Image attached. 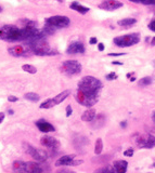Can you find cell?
<instances>
[{
    "label": "cell",
    "instance_id": "6da1fadb",
    "mask_svg": "<svg viewBox=\"0 0 155 173\" xmlns=\"http://www.w3.org/2000/svg\"><path fill=\"white\" fill-rule=\"evenodd\" d=\"M102 82L98 78L93 76H85L82 77L78 82V90L81 91L84 94L91 96V97H98L99 93L102 89Z\"/></svg>",
    "mask_w": 155,
    "mask_h": 173
},
{
    "label": "cell",
    "instance_id": "7a4b0ae2",
    "mask_svg": "<svg viewBox=\"0 0 155 173\" xmlns=\"http://www.w3.org/2000/svg\"><path fill=\"white\" fill-rule=\"evenodd\" d=\"M139 41H140V35L137 34V32L128 34V35H125V36H119V37L114 38V40H113V42L115 45L117 47H120V48L135 46Z\"/></svg>",
    "mask_w": 155,
    "mask_h": 173
},
{
    "label": "cell",
    "instance_id": "3957f363",
    "mask_svg": "<svg viewBox=\"0 0 155 173\" xmlns=\"http://www.w3.org/2000/svg\"><path fill=\"white\" fill-rule=\"evenodd\" d=\"M23 146L25 148V151H26L27 154H29L36 161L39 162V163L45 162L47 160V158H48V154H47V151H45V150L39 149V148H35L34 146H32L30 144H27V143H24Z\"/></svg>",
    "mask_w": 155,
    "mask_h": 173
},
{
    "label": "cell",
    "instance_id": "277c9868",
    "mask_svg": "<svg viewBox=\"0 0 155 173\" xmlns=\"http://www.w3.org/2000/svg\"><path fill=\"white\" fill-rule=\"evenodd\" d=\"M71 21L67 16H63V15H55V16H51L49 19L46 20V24L52 26L53 28H65L70 25Z\"/></svg>",
    "mask_w": 155,
    "mask_h": 173
},
{
    "label": "cell",
    "instance_id": "5b68a950",
    "mask_svg": "<svg viewBox=\"0 0 155 173\" xmlns=\"http://www.w3.org/2000/svg\"><path fill=\"white\" fill-rule=\"evenodd\" d=\"M62 70L68 76H74L78 75L81 71V65L77 61L71 60V61H65L62 64Z\"/></svg>",
    "mask_w": 155,
    "mask_h": 173
},
{
    "label": "cell",
    "instance_id": "8992f818",
    "mask_svg": "<svg viewBox=\"0 0 155 173\" xmlns=\"http://www.w3.org/2000/svg\"><path fill=\"white\" fill-rule=\"evenodd\" d=\"M98 97H91V96H88L84 94L81 91L77 90V94H76V101L77 103H79L80 105L82 106H86V107H90V106H93L95 104H97L98 102Z\"/></svg>",
    "mask_w": 155,
    "mask_h": 173
},
{
    "label": "cell",
    "instance_id": "52a82bcc",
    "mask_svg": "<svg viewBox=\"0 0 155 173\" xmlns=\"http://www.w3.org/2000/svg\"><path fill=\"white\" fill-rule=\"evenodd\" d=\"M137 145L140 148H153L155 146V136L152 134L141 135L137 141Z\"/></svg>",
    "mask_w": 155,
    "mask_h": 173
},
{
    "label": "cell",
    "instance_id": "ba28073f",
    "mask_svg": "<svg viewBox=\"0 0 155 173\" xmlns=\"http://www.w3.org/2000/svg\"><path fill=\"white\" fill-rule=\"evenodd\" d=\"M122 7V2L118 0H104L102 3L99 5V8L106 11H114L116 9H119Z\"/></svg>",
    "mask_w": 155,
    "mask_h": 173
},
{
    "label": "cell",
    "instance_id": "9c48e42d",
    "mask_svg": "<svg viewBox=\"0 0 155 173\" xmlns=\"http://www.w3.org/2000/svg\"><path fill=\"white\" fill-rule=\"evenodd\" d=\"M40 143L41 145H44L47 148H51V149H56L60 147V142L56 139L52 138V136L49 135H45L40 139Z\"/></svg>",
    "mask_w": 155,
    "mask_h": 173
},
{
    "label": "cell",
    "instance_id": "30bf717a",
    "mask_svg": "<svg viewBox=\"0 0 155 173\" xmlns=\"http://www.w3.org/2000/svg\"><path fill=\"white\" fill-rule=\"evenodd\" d=\"M84 52H85V47L79 41L72 42L66 50L67 54H77V53H84Z\"/></svg>",
    "mask_w": 155,
    "mask_h": 173
},
{
    "label": "cell",
    "instance_id": "8fae6325",
    "mask_svg": "<svg viewBox=\"0 0 155 173\" xmlns=\"http://www.w3.org/2000/svg\"><path fill=\"white\" fill-rule=\"evenodd\" d=\"M36 127L39 129V131L44 132V133L54 131V127H53V125L50 123V122L46 121L45 119H40V120L36 121Z\"/></svg>",
    "mask_w": 155,
    "mask_h": 173
},
{
    "label": "cell",
    "instance_id": "7c38bea8",
    "mask_svg": "<svg viewBox=\"0 0 155 173\" xmlns=\"http://www.w3.org/2000/svg\"><path fill=\"white\" fill-rule=\"evenodd\" d=\"M8 52L11 54L12 56L21 57V56H25V55H26L27 50L25 49L23 46H14V47H11V48L8 49Z\"/></svg>",
    "mask_w": 155,
    "mask_h": 173
},
{
    "label": "cell",
    "instance_id": "4fadbf2b",
    "mask_svg": "<svg viewBox=\"0 0 155 173\" xmlns=\"http://www.w3.org/2000/svg\"><path fill=\"white\" fill-rule=\"evenodd\" d=\"M76 155L72 154V155H65V156L59 158L55 162V167H65V165H71L72 161L75 159Z\"/></svg>",
    "mask_w": 155,
    "mask_h": 173
},
{
    "label": "cell",
    "instance_id": "5bb4252c",
    "mask_svg": "<svg viewBox=\"0 0 155 173\" xmlns=\"http://www.w3.org/2000/svg\"><path fill=\"white\" fill-rule=\"evenodd\" d=\"M25 173H40V163L34 161L25 162Z\"/></svg>",
    "mask_w": 155,
    "mask_h": 173
},
{
    "label": "cell",
    "instance_id": "9a60e30c",
    "mask_svg": "<svg viewBox=\"0 0 155 173\" xmlns=\"http://www.w3.org/2000/svg\"><path fill=\"white\" fill-rule=\"evenodd\" d=\"M113 167L115 169L116 173H126L128 168V162L126 160H116L114 161Z\"/></svg>",
    "mask_w": 155,
    "mask_h": 173
},
{
    "label": "cell",
    "instance_id": "2e32d148",
    "mask_svg": "<svg viewBox=\"0 0 155 173\" xmlns=\"http://www.w3.org/2000/svg\"><path fill=\"white\" fill-rule=\"evenodd\" d=\"M96 116H97V111H96L95 108H88V109L82 114L81 120L85 121V122H91L93 119H95Z\"/></svg>",
    "mask_w": 155,
    "mask_h": 173
},
{
    "label": "cell",
    "instance_id": "e0dca14e",
    "mask_svg": "<svg viewBox=\"0 0 155 173\" xmlns=\"http://www.w3.org/2000/svg\"><path fill=\"white\" fill-rule=\"evenodd\" d=\"M70 7H71V9H73V10H75V11H77V12L81 13V14H86L87 12H89V8H87V7H84V6H81L80 3L77 2V1L72 2Z\"/></svg>",
    "mask_w": 155,
    "mask_h": 173
},
{
    "label": "cell",
    "instance_id": "ac0fdd59",
    "mask_svg": "<svg viewBox=\"0 0 155 173\" xmlns=\"http://www.w3.org/2000/svg\"><path fill=\"white\" fill-rule=\"evenodd\" d=\"M91 122L93 123L92 127L95 128V129L96 128L98 129V128H101L104 123H105V118H104V116H103L102 114H99V115H97V116L95 117V119H93Z\"/></svg>",
    "mask_w": 155,
    "mask_h": 173
},
{
    "label": "cell",
    "instance_id": "d6986e66",
    "mask_svg": "<svg viewBox=\"0 0 155 173\" xmlns=\"http://www.w3.org/2000/svg\"><path fill=\"white\" fill-rule=\"evenodd\" d=\"M70 94H71V90H64V91H62L60 94H57L55 97H53V101H54L55 105L61 104L64 100L66 99V97H68V95H70Z\"/></svg>",
    "mask_w": 155,
    "mask_h": 173
},
{
    "label": "cell",
    "instance_id": "ffe728a7",
    "mask_svg": "<svg viewBox=\"0 0 155 173\" xmlns=\"http://www.w3.org/2000/svg\"><path fill=\"white\" fill-rule=\"evenodd\" d=\"M13 172L14 173H25V162L17 160L13 163Z\"/></svg>",
    "mask_w": 155,
    "mask_h": 173
},
{
    "label": "cell",
    "instance_id": "44dd1931",
    "mask_svg": "<svg viewBox=\"0 0 155 173\" xmlns=\"http://www.w3.org/2000/svg\"><path fill=\"white\" fill-rule=\"evenodd\" d=\"M136 19H131V17H129V19H124V20H120L118 21V25L119 26H124V27H129L133 25L136 23Z\"/></svg>",
    "mask_w": 155,
    "mask_h": 173
},
{
    "label": "cell",
    "instance_id": "7402d4cb",
    "mask_svg": "<svg viewBox=\"0 0 155 173\" xmlns=\"http://www.w3.org/2000/svg\"><path fill=\"white\" fill-rule=\"evenodd\" d=\"M95 173H116L115 169L113 165H106L104 168H100L97 171H95Z\"/></svg>",
    "mask_w": 155,
    "mask_h": 173
},
{
    "label": "cell",
    "instance_id": "603a6c76",
    "mask_svg": "<svg viewBox=\"0 0 155 173\" xmlns=\"http://www.w3.org/2000/svg\"><path fill=\"white\" fill-rule=\"evenodd\" d=\"M24 97L28 101H30V102H37L40 99V96H39L37 93H34V92H28L26 94L24 95Z\"/></svg>",
    "mask_w": 155,
    "mask_h": 173
},
{
    "label": "cell",
    "instance_id": "cb8c5ba5",
    "mask_svg": "<svg viewBox=\"0 0 155 173\" xmlns=\"http://www.w3.org/2000/svg\"><path fill=\"white\" fill-rule=\"evenodd\" d=\"M102 149H103V142L101 139H98L96 141V145H95V154L100 155L102 153Z\"/></svg>",
    "mask_w": 155,
    "mask_h": 173
},
{
    "label": "cell",
    "instance_id": "d4e9b609",
    "mask_svg": "<svg viewBox=\"0 0 155 173\" xmlns=\"http://www.w3.org/2000/svg\"><path fill=\"white\" fill-rule=\"evenodd\" d=\"M53 106H55L54 101H53V99H49V100L45 101L44 103H41L40 108H41V109H48V108H51Z\"/></svg>",
    "mask_w": 155,
    "mask_h": 173
},
{
    "label": "cell",
    "instance_id": "484cf974",
    "mask_svg": "<svg viewBox=\"0 0 155 173\" xmlns=\"http://www.w3.org/2000/svg\"><path fill=\"white\" fill-rule=\"evenodd\" d=\"M22 69L26 73H29V74H36L37 73V68L33 65H29V64H24L22 66Z\"/></svg>",
    "mask_w": 155,
    "mask_h": 173
},
{
    "label": "cell",
    "instance_id": "4316f807",
    "mask_svg": "<svg viewBox=\"0 0 155 173\" xmlns=\"http://www.w3.org/2000/svg\"><path fill=\"white\" fill-rule=\"evenodd\" d=\"M152 83V78L151 77H144L139 80V85L140 86H146Z\"/></svg>",
    "mask_w": 155,
    "mask_h": 173
},
{
    "label": "cell",
    "instance_id": "83f0119b",
    "mask_svg": "<svg viewBox=\"0 0 155 173\" xmlns=\"http://www.w3.org/2000/svg\"><path fill=\"white\" fill-rule=\"evenodd\" d=\"M136 3H142V5H154L155 6V0H130Z\"/></svg>",
    "mask_w": 155,
    "mask_h": 173
},
{
    "label": "cell",
    "instance_id": "f1b7e54d",
    "mask_svg": "<svg viewBox=\"0 0 155 173\" xmlns=\"http://www.w3.org/2000/svg\"><path fill=\"white\" fill-rule=\"evenodd\" d=\"M40 173H50V167L48 164L40 163Z\"/></svg>",
    "mask_w": 155,
    "mask_h": 173
},
{
    "label": "cell",
    "instance_id": "f546056e",
    "mask_svg": "<svg viewBox=\"0 0 155 173\" xmlns=\"http://www.w3.org/2000/svg\"><path fill=\"white\" fill-rule=\"evenodd\" d=\"M105 78H106V80L111 81V80H114V79H116L117 78V75L115 74V73H110V74H107L105 76Z\"/></svg>",
    "mask_w": 155,
    "mask_h": 173
},
{
    "label": "cell",
    "instance_id": "4dcf8cb0",
    "mask_svg": "<svg viewBox=\"0 0 155 173\" xmlns=\"http://www.w3.org/2000/svg\"><path fill=\"white\" fill-rule=\"evenodd\" d=\"M132 155H133V149L132 148H128V149H126L124 151V156H126V157H131Z\"/></svg>",
    "mask_w": 155,
    "mask_h": 173
},
{
    "label": "cell",
    "instance_id": "1f68e13d",
    "mask_svg": "<svg viewBox=\"0 0 155 173\" xmlns=\"http://www.w3.org/2000/svg\"><path fill=\"white\" fill-rule=\"evenodd\" d=\"M72 113H73V108H72L71 105H68L66 107V117H70L71 115H72Z\"/></svg>",
    "mask_w": 155,
    "mask_h": 173
},
{
    "label": "cell",
    "instance_id": "d6a6232c",
    "mask_svg": "<svg viewBox=\"0 0 155 173\" xmlns=\"http://www.w3.org/2000/svg\"><path fill=\"white\" fill-rule=\"evenodd\" d=\"M147 27H149L152 31H154V32H155V20H153L152 22H151V23L149 24V26H147Z\"/></svg>",
    "mask_w": 155,
    "mask_h": 173
},
{
    "label": "cell",
    "instance_id": "836d02e7",
    "mask_svg": "<svg viewBox=\"0 0 155 173\" xmlns=\"http://www.w3.org/2000/svg\"><path fill=\"white\" fill-rule=\"evenodd\" d=\"M17 97L16 96H14V95H10L9 97H8V101L9 102H12V103H14V102H17Z\"/></svg>",
    "mask_w": 155,
    "mask_h": 173
},
{
    "label": "cell",
    "instance_id": "e575fe53",
    "mask_svg": "<svg viewBox=\"0 0 155 173\" xmlns=\"http://www.w3.org/2000/svg\"><path fill=\"white\" fill-rule=\"evenodd\" d=\"M82 162H84V161H82V160H73V161H72V163H71V165H78V164H81L82 163Z\"/></svg>",
    "mask_w": 155,
    "mask_h": 173
},
{
    "label": "cell",
    "instance_id": "d590c367",
    "mask_svg": "<svg viewBox=\"0 0 155 173\" xmlns=\"http://www.w3.org/2000/svg\"><path fill=\"white\" fill-rule=\"evenodd\" d=\"M89 43H90V45H96V43H98V39H97L96 37H92V38H90V40H89Z\"/></svg>",
    "mask_w": 155,
    "mask_h": 173
},
{
    "label": "cell",
    "instance_id": "8d00e7d4",
    "mask_svg": "<svg viewBox=\"0 0 155 173\" xmlns=\"http://www.w3.org/2000/svg\"><path fill=\"white\" fill-rule=\"evenodd\" d=\"M125 55V53H109V56H120Z\"/></svg>",
    "mask_w": 155,
    "mask_h": 173
},
{
    "label": "cell",
    "instance_id": "74e56055",
    "mask_svg": "<svg viewBox=\"0 0 155 173\" xmlns=\"http://www.w3.org/2000/svg\"><path fill=\"white\" fill-rule=\"evenodd\" d=\"M98 50L99 51H103L104 50V45L103 43H98Z\"/></svg>",
    "mask_w": 155,
    "mask_h": 173
},
{
    "label": "cell",
    "instance_id": "f35d334b",
    "mask_svg": "<svg viewBox=\"0 0 155 173\" xmlns=\"http://www.w3.org/2000/svg\"><path fill=\"white\" fill-rule=\"evenodd\" d=\"M3 119H5V114L3 113H0V123L3 121Z\"/></svg>",
    "mask_w": 155,
    "mask_h": 173
},
{
    "label": "cell",
    "instance_id": "ab89813d",
    "mask_svg": "<svg viewBox=\"0 0 155 173\" xmlns=\"http://www.w3.org/2000/svg\"><path fill=\"white\" fill-rule=\"evenodd\" d=\"M151 46H152V47H154V46H155V37L152 39V41H151Z\"/></svg>",
    "mask_w": 155,
    "mask_h": 173
},
{
    "label": "cell",
    "instance_id": "60d3db41",
    "mask_svg": "<svg viewBox=\"0 0 155 173\" xmlns=\"http://www.w3.org/2000/svg\"><path fill=\"white\" fill-rule=\"evenodd\" d=\"M113 64L114 65H122V63H120V62H113Z\"/></svg>",
    "mask_w": 155,
    "mask_h": 173
},
{
    "label": "cell",
    "instance_id": "b9f144b4",
    "mask_svg": "<svg viewBox=\"0 0 155 173\" xmlns=\"http://www.w3.org/2000/svg\"><path fill=\"white\" fill-rule=\"evenodd\" d=\"M120 125H121V127H126V121H124V122H121V123H120Z\"/></svg>",
    "mask_w": 155,
    "mask_h": 173
},
{
    "label": "cell",
    "instance_id": "7bdbcfd3",
    "mask_svg": "<svg viewBox=\"0 0 155 173\" xmlns=\"http://www.w3.org/2000/svg\"><path fill=\"white\" fill-rule=\"evenodd\" d=\"M152 120H153V122L155 123V113L153 114V116H152Z\"/></svg>",
    "mask_w": 155,
    "mask_h": 173
},
{
    "label": "cell",
    "instance_id": "ee69618b",
    "mask_svg": "<svg viewBox=\"0 0 155 173\" xmlns=\"http://www.w3.org/2000/svg\"><path fill=\"white\" fill-rule=\"evenodd\" d=\"M8 113H9V114H10V115H12V114H13V113H14V111H13V110H12V109H9V110H8Z\"/></svg>",
    "mask_w": 155,
    "mask_h": 173
},
{
    "label": "cell",
    "instance_id": "f6af8a7d",
    "mask_svg": "<svg viewBox=\"0 0 155 173\" xmlns=\"http://www.w3.org/2000/svg\"><path fill=\"white\" fill-rule=\"evenodd\" d=\"M136 80V77H132V78H130V81L132 82V81H135Z\"/></svg>",
    "mask_w": 155,
    "mask_h": 173
},
{
    "label": "cell",
    "instance_id": "bcb514c9",
    "mask_svg": "<svg viewBox=\"0 0 155 173\" xmlns=\"http://www.w3.org/2000/svg\"><path fill=\"white\" fill-rule=\"evenodd\" d=\"M131 75H132V74H130V73L127 74V77H128V78H130V77H131Z\"/></svg>",
    "mask_w": 155,
    "mask_h": 173
},
{
    "label": "cell",
    "instance_id": "7dc6e473",
    "mask_svg": "<svg viewBox=\"0 0 155 173\" xmlns=\"http://www.w3.org/2000/svg\"><path fill=\"white\" fill-rule=\"evenodd\" d=\"M152 167H153V168H155V159H154V161H153V164H152Z\"/></svg>",
    "mask_w": 155,
    "mask_h": 173
},
{
    "label": "cell",
    "instance_id": "c3c4849f",
    "mask_svg": "<svg viewBox=\"0 0 155 173\" xmlns=\"http://www.w3.org/2000/svg\"><path fill=\"white\" fill-rule=\"evenodd\" d=\"M66 173H75L74 171H66Z\"/></svg>",
    "mask_w": 155,
    "mask_h": 173
},
{
    "label": "cell",
    "instance_id": "681fc988",
    "mask_svg": "<svg viewBox=\"0 0 155 173\" xmlns=\"http://www.w3.org/2000/svg\"><path fill=\"white\" fill-rule=\"evenodd\" d=\"M57 1H59V2H63L64 0H57Z\"/></svg>",
    "mask_w": 155,
    "mask_h": 173
},
{
    "label": "cell",
    "instance_id": "f907efd6",
    "mask_svg": "<svg viewBox=\"0 0 155 173\" xmlns=\"http://www.w3.org/2000/svg\"><path fill=\"white\" fill-rule=\"evenodd\" d=\"M2 12V8H1V7H0V13H1Z\"/></svg>",
    "mask_w": 155,
    "mask_h": 173
}]
</instances>
